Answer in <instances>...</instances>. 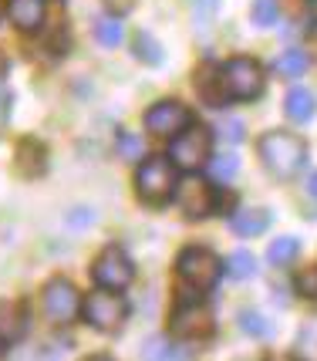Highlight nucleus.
I'll return each instance as SVG.
<instances>
[{
  "mask_svg": "<svg viewBox=\"0 0 317 361\" xmlns=\"http://www.w3.org/2000/svg\"><path fill=\"white\" fill-rule=\"evenodd\" d=\"M260 159L277 179H290L307 162V142L294 132H267L260 139Z\"/></svg>",
  "mask_w": 317,
  "mask_h": 361,
  "instance_id": "f257e3e1",
  "label": "nucleus"
},
{
  "mask_svg": "<svg viewBox=\"0 0 317 361\" xmlns=\"http://www.w3.org/2000/svg\"><path fill=\"white\" fill-rule=\"evenodd\" d=\"M175 162L169 159H145L135 173V189H139V200H145L149 206H162L169 196H175Z\"/></svg>",
  "mask_w": 317,
  "mask_h": 361,
  "instance_id": "f03ea898",
  "label": "nucleus"
},
{
  "mask_svg": "<svg viewBox=\"0 0 317 361\" xmlns=\"http://www.w3.org/2000/svg\"><path fill=\"white\" fill-rule=\"evenodd\" d=\"M220 92L233 102H250L263 92V68L254 58H233L220 68Z\"/></svg>",
  "mask_w": 317,
  "mask_h": 361,
  "instance_id": "7ed1b4c3",
  "label": "nucleus"
},
{
  "mask_svg": "<svg viewBox=\"0 0 317 361\" xmlns=\"http://www.w3.org/2000/svg\"><path fill=\"white\" fill-rule=\"evenodd\" d=\"M179 277L189 283L192 290H213L223 277V260L206 247H186L179 253Z\"/></svg>",
  "mask_w": 317,
  "mask_h": 361,
  "instance_id": "20e7f679",
  "label": "nucleus"
},
{
  "mask_svg": "<svg viewBox=\"0 0 317 361\" xmlns=\"http://www.w3.org/2000/svg\"><path fill=\"white\" fill-rule=\"evenodd\" d=\"M209 128L203 126H189L182 128L179 135H173L169 142V159L175 162V169H186V173H196L203 162H209Z\"/></svg>",
  "mask_w": 317,
  "mask_h": 361,
  "instance_id": "39448f33",
  "label": "nucleus"
},
{
  "mask_svg": "<svg viewBox=\"0 0 317 361\" xmlns=\"http://www.w3.org/2000/svg\"><path fill=\"white\" fill-rule=\"evenodd\" d=\"M81 314H85V321H88L92 328L115 331L125 321L128 307H125V300H122V294H111L108 287H101L95 294H88V300L81 304Z\"/></svg>",
  "mask_w": 317,
  "mask_h": 361,
  "instance_id": "423d86ee",
  "label": "nucleus"
},
{
  "mask_svg": "<svg viewBox=\"0 0 317 361\" xmlns=\"http://www.w3.org/2000/svg\"><path fill=\"white\" fill-rule=\"evenodd\" d=\"M92 277H95L98 287H108V290H125L128 283L135 281V264L128 260L125 250H118V247H108V250L101 253L95 260V267H92Z\"/></svg>",
  "mask_w": 317,
  "mask_h": 361,
  "instance_id": "0eeeda50",
  "label": "nucleus"
},
{
  "mask_svg": "<svg viewBox=\"0 0 317 361\" xmlns=\"http://www.w3.org/2000/svg\"><path fill=\"white\" fill-rule=\"evenodd\" d=\"M216 331V321H213V311L199 300H189V304H179L173 314V334L175 338H186V341H206L209 334Z\"/></svg>",
  "mask_w": 317,
  "mask_h": 361,
  "instance_id": "6e6552de",
  "label": "nucleus"
},
{
  "mask_svg": "<svg viewBox=\"0 0 317 361\" xmlns=\"http://www.w3.org/2000/svg\"><path fill=\"white\" fill-rule=\"evenodd\" d=\"M192 126V111L186 105H179V102H158L152 109L145 111V128L152 132V135H166V139H173L179 135L182 128Z\"/></svg>",
  "mask_w": 317,
  "mask_h": 361,
  "instance_id": "1a4fd4ad",
  "label": "nucleus"
},
{
  "mask_svg": "<svg viewBox=\"0 0 317 361\" xmlns=\"http://www.w3.org/2000/svg\"><path fill=\"white\" fill-rule=\"evenodd\" d=\"M81 311V300H78V290H75V283L71 281H51L44 287V314L54 321V324H68V321H75Z\"/></svg>",
  "mask_w": 317,
  "mask_h": 361,
  "instance_id": "9d476101",
  "label": "nucleus"
},
{
  "mask_svg": "<svg viewBox=\"0 0 317 361\" xmlns=\"http://www.w3.org/2000/svg\"><path fill=\"white\" fill-rule=\"evenodd\" d=\"M175 203H179L186 220H203L213 213V189L199 179H186V183L175 186Z\"/></svg>",
  "mask_w": 317,
  "mask_h": 361,
  "instance_id": "9b49d317",
  "label": "nucleus"
},
{
  "mask_svg": "<svg viewBox=\"0 0 317 361\" xmlns=\"http://www.w3.org/2000/svg\"><path fill=\"white\" fill-rule=\"evenodd\" d=\"M27 331V314L14 300H0V345H17Z\"/></svg>",
  "mask_w": 317,
  "mask_h": 361,
  "instance_id": "f8f14e48",
  "label": "nucleus"
},
{
  "mask_svg": "<svg viewBox=\"0 0 317 361\" xmlns=\"http://www.w3.org/2000/svg\"><path fill=\"white\" fill-rule=\"evenodd\" d=\"M11 20L20 31H37L44 20V0H11Z\"/></svg>",
  "mask_w": 317,
  "mask_h": 361,
  "instance_id": "ddd939ff",
  "label": "nucleus"
},
{
  "mask_svg": "<svg viewBox=\"0 0 317 361\" xmlns=\"http://www.w3.org/2000/svg\"><path fill=\"white\" fill-rule=\"evenodd\" d=\"M284 109H287V115H290L294 122H311V118H314V111H317V102H314V94L307 92V88H290V92H287Z\"/></svg>",
  "mask_w": 317,
  "mask_h": 361,
  "instance_id": "4468645a",
  "label": "nucleus"
},
{
  "mask_svg": "<svg viewBox=\"0 0 317 361\" xmlns=\"http://www.w3.org/2000/svg\"><path fill=\"white\" fill-rule=\"evenodd\" d=\"M267 223H270L267 209H240V213H233L230 226H233V233H240V236H256L267 230Z\"/></svg>",
  "mask_w": 317,
  "mask_h": 361,
  "instance_id": "2eb2a0df",
  "label": "nucleus"
},
{
  "mask_svg": "<svg viewBox=\"0 0 317 361\" xmlns=\"http://www.w3.org/2000/svg\"><path fill=\"white\" fill-rule=\"evenodd\" d=\"M273 71L280 75V78H301L304 71H307V54L304 51H284L277 61H273Z\"/></svg>",
  "mask_w": 317,
  "mask_h": 361,
  "instance_id": "dca6fc26",
  "label": "nucleus"
},
{
  "mask_svg": "<svg viewBox=\"0 0 317 361\" xmlns=\"http://www.w3.org/2000/svg\"><path fill=\"white\" fill-rule=\"evenodd\" d=\"M297 253H301V243L294 240V236H280V240H273L267 250V260L270 264H277V267H287V264H294L297 260Z\"/></svg>",
  "mask_w": 317,
  "mask_h": 361,
  "instance_id": "f3484780",
  "label": "nucleus"
},
{
  "mask_svg": "<svg viewBox=\"0 0 317 361\" xmlns=\"http://www.w3.org/2000/svg\"><path fill=\"white\" fill-rule=\"evenodd\" d=\"M226 274H230L233 281H247V277H254L256 274V257L250 250H233L230 253V260H226Z\"/></svg>",
  "mask_w": 317,
  "mask_h": 361,
  "instance_id": "a211bd4d",
  "label": "nucleus"
},
{
  "mask_svg": "<svg viewBox=\"0 0 317 361\" xmlns=\"http://www.w3.org/2000/svg\"><path fill=\"white\" fill-rule=\"evenodd\" d=\"M237 173H240V159L233 156V152H223V156L209 159V176H213L216 183H230Z\"/></svg>",
  "mask_w": 317,
  "mask_h": 361,
  "instance_id": "6ab92c4d",
  "label": "nucleus"
},
{
  "mask_svg": "<svg viewBox=\"0 0 317 361\" xmlns=\"http://www.w3.org/2000/svg\"><path fill=\"white\" fill-rule=\"evenodd\" d=\"M122 34H125V27H122V20H118V17H98L95 37L105 47H115L118 41H122Z\"/></svg>",
  "mask_w": 317,
  "mask_h": 361,
  "instance_id": "aec40b11",
  "label": "nucleus"
},
{
  "mask_svg": "<svg viewBox=\"0 0 317 361\" xmlns=\"http://www.w3.org/2000/svg\"><path fill=\"white\" fill-rule=\"evenodd\" d=\"M192 4V20H196V31H209L213 17L220 11V0H189Z\"/></svg>",
  "mask_w": 317,
  "mask_h": 361,
  "instance_id": "412c9836",
  "label": "nucleus"
},
{
  "mask_svg": "<svg viewBox=\"0 0 317 361\" xmlns=\"http://www.w3.org/2000/svg\"><path fill=\"white\" fill-rule=\"evenodd\" d=\"M135 54H139L142 61H149V64L162 61V47H158V41L152 37V34H145V31L135 34Z\"/></svg>",
  "mask_w": 317,
  "mask_h": 361,
  "instance_id": "4be33fe9",
  "label": "nucleus"
},
{
  "mask_svg": "<svg viewBox=\"0 0 317 361\" xmlns=\"http://www.w3.org/2000/svg\"><path fill=\"white\" fill-rule=\"evenodd\" d=\"M118 156L122 159H128V162H135V159H142L145 156V145H142V139L139 135H132V132H118Z\"/></svg>",
  "mask_w": 317,
  "mask_h": 361,
  "instance_id": "5701e85b",
  "label": "nucleus"
},
{
  "mask_svg": "<svg viewBox=\"0 0 317 361\" xmlns=\"http://www.w3.org/2000/svg\"><path fill=\"white\" fill-rule=\"evenodd\" d=\"M254 24L256 27L277 24V0H254Z\"/></svg>",
  "mask_w": 317,
  "mask_h": 361,
  "instance_id": "b1692460",
  "label": "nucleus"
},
{
  "mask_svg": "<svg viewBox=\"0 0 317 361\" xmlns=\"http://www.w3.org/2000/svg\"><path fill=\"white\" fill-rule=\"evenodd\" d=\"M142 358H179V351L166 338H152V341L142 345Z\"/></svg>",
  "mask_w": 317,
  "mask_h": 361,
  "instance_id": "393cba45",
  "label": "nucleus"
},
{
  "mask_svg": "<svg viewBox=\"0 0 317 361\" xmlns=\"http://www.w3.org/2000/svg\"><path fill=\"white\" fill-rule=\"evenodd\" d=\"M240 324H243L247 334H254V338H267L270 334V324L260 314H254V311H243V314H240Z\"/></svg>",
  "mask_w": 317,
  "mask_h": 361,
  "instance_id": "a878e982",
  "label": "nucleus"
},
{
  "mask_svg": "<svg viewBox=\"0 0 317 361\" xmlns=\"http://www.w3.org/2000/svg\"><path fill=\"white\" fill-rule=\"evenodd\" d=\"M297 290H301L304 298H314L317 300V267H307L297 277Z\"/></svg>",
  "mask_w": 317,
  "mask_h": 361,
  "instance_id": "bb28decb",
  "label": "nucleus"
},
{
  "mask_svg": "<svg viewBox=\"0 0 317 361\" xmlns=\"http://www.w3.org/2000/svg\"><path fill=\"white\" fill-rule=\"evenodd\" d=\"M220 135L223 139H230V142H243V122H240V118H223Z\"/></svg>",
  "mask_w": 317,
  "mask_h": 361,
  "instance_id": "cd10ccee",
  "label": "nucleus"
},
{
  "mask_svg": "<svg viewBox=\"0 0 317 361\" xmlns=\"http://www.w3.org/2000/svg\"><path fill=\"white\" fill-rule=\"evenodd\" d=\"M7 109H11V92H7V85H4V64H0V126H4V118H7Z\"/></svg>",
  "mask_w": 317,
  "mask_h": 361,
  "instance_id": "c85d7f7f",
  "label": "nucleus"
},
{
  "mask_svg": "<svg viewBox=\"0 0 317 361\" xmlns=\"http://www.w3.org/2000/svg\"><path fill=\"white\" fill-rule=\"evenodd\" d=\"M307 44L317 51V20H311V27H307Z\"/></svg>",
  "mask_w": 317,
  "mask_h": 361,
  "instance_id": "c756f323",
  "label": "nucleus"
},
{
  "mask_svg": "<svg viewBox=\"0 0 317 361\" xmlns=\"http://www.w3.org/2000/svg\"><path fill=\"white\" fill-rule=\"evenodd\" d=\"M307 189H311V196H317V173L311 176V183H307Z\"/></svg>",
  "mask_w": 317,
  "mask_h": 361,
  "instance_id": "7c9ffc66",
  "label": "nucleus"
},
{
  "mask_svg": "<svg viewBox=\"0 0 317 361\" xmlns=\"http://www.w3.org/2000/svg\"><path fill=\"white\" fill-rule=\"evenodd\" d=\"M0 11H4V4H0Z\"/></svg>",
  "mask_w": 317,
  "mask_h": 361,
  "instance_id": "2f4dec72",
  "label": "nucleus"
},
{
  "mask_svg": "<svg viewBox=\"0 0 317 361\" xmlns=\"http://www.w3.org/2000/svg\"><path fill=\"white\" fill-rule=\"evenodd\" d=\"M0 348H4V345H0Z\"/></svg>",
  "mask_w": 317,
  "mask_h": 361,
  "instance_id": "473e14b6",
  "label": "nucleus"
}]
</instances>
